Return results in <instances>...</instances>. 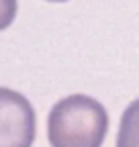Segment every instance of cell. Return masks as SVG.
Segmentation results:
<instances>
[{
	"label": "cell",
	"mask_w": 139,
	"mask_h": 147,
	"mask_svg": "<svg viewBox=\"0 0 139 147\" xmlns=\"http://www.w3.org/2000/svg\"><path fill=\"white\" fill-rule=\"evenodd\" d=\"M107 131V108L86 94L61 98L47 117V139L51 147H102Z\"/></svg>",
	"instance_id": "cell-1"
},
{
	"label": "cell",
	"mask_w": 139,
	"mask_h": 147,
	"mask_svg": "<svg viewBox=\"0 0 139 147\" xmlns=\"http://www.w3.org/2000/svg\"><path fill=\"white\" fill-rule=\"evenodd\" d=\"M37 121L31 102L16 90L0 88V147H33Z\"/></svg>",
	"instance_id": "cell-2"
},
{
	"label": "cell",
	"mask_w": 139,
	"mask_h": 147,
	"mask_svg": "<svg viewBox=\"0 0 139 147\" xmlns=\"http://www.w3.org/2000/svg\"><path fill=\"white\" fill-rule=\"evenodd\" d=\"M117 147H139V98L133 100L121 117Z\"/></svg>",
	"instance_id": "cell-3"
},
{
	"label": "cell",
	"mask_w": 139,
	"mask_h": 147,
	"mask_svg": "<svg viewBox=\"0 0 139 147\" xmlns=\"http://www.w3.org/2000/svg\"><path fill=\"white\" fill-rule=\"evenodd\" d=\"M16 16V0H0V31L12 25Z\"/></svg>",
	"instance_id": "cell-4"
},
{
	"label": "cell",
	"mask_w": 139,
	"mask_h": 147,
	"mask_svg": "<svg viewBox=\"0 0 139 147\" xmlns=\"http://www.w3.org/2000/svg\"><path fill=\"white\" fill-rule=\"evenodd\" d=\"M49 2H65V0H49Z\"/></svg>",
	"instance_id": "cell-5"
}]
</instances>
